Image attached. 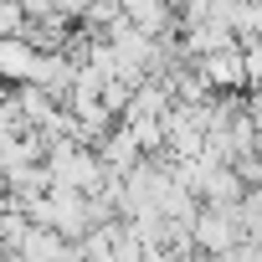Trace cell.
Segmentation results:
<instances>
[{"label":"cell","mask_w":262,"mask_h":262,"mask_svg":"<svg viewBox=\"0 0 262 262\" xmlns=\"http://www.w3.org/2000/svg\"><path fill=\"white\" fill-rule=\"evenodd\" d=\"M47 170H52V185L62 190H82V195H98L113 175L103 170L98 149L93 144H77V139H52L47 144Z\"/></svg>","instance_id":"obj_1"},{"label":"cell","mask_w":262,"mask_h":262,"mask_svg":"<svg viewBox=\"0 0 262 262\" xmlns=\"http://www.w3.org/2000/svg\"><path fill=\"white\" fill-rule=\"evenodd\" d=\"M190 242L211 257H226L236 242H242V226H236V206H201L195 221H190Z\"/></svg>","instance_id":"obj_2"},{"label":"cell","mask_w":262,"mask_h":262,"mask_svg":"<svg viewBox=\"0 0 262 262\" xmlns=\"http://www.w3.org/2000/svg\"><path fill=\"white\" fill-rule=\"evenodd\" d=\"M190 67L201 72V82H206L211 93H247V62H242V41H236V47H221V52H211V57L190 62Z\"/></svg>","instance_id":"obj_3"},{"label":"cell","mask_w":262,"mask_h":262,"mask_svg":"<svg viewBox=\"0 0 262 262\" xmlns=\"http://www.w3.org/2000/svg\"><path fill=\"white\" fill-rule=\"evenodd\" d=\"M72 242L67 236H57L52 226H36V221H26V231H21V242L11 247V252H21L26 262H62V252H67Z\"/></svg>","instance_id":"obj_4"},{"label":"cell","mask_w":262,"mask_h":262,"mask_svg":"<svg viewBox=\"0 0 262 262\" xmlns=\"http://www.w3.org/2000/svg\"><path fill=\"white\" fill-rule=\"evenodd\" d=\"M36 47L26 36H6L0 41V82H31L36 77Z\"/></svg>","instance_id":"obj_5"}]
</instances>
